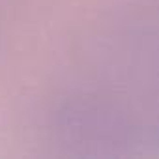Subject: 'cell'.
I'll return each instance as SVG.
<instances>
[{"mask_svg":"<svg viewBox=\"0 0 159 159\" xmlns=\"http://www.w3.org/2000/svg\"><path fill=\"white\" fill-rule=\"evenodd\" d=\"M129 36L114 41L122 56L109 52L105 67L88 75L116 77V83H79L64 103L60 122L77 146H146L159 144V21L152 11L137 15Z\"/></svg>","mask_w":159,"mask_h":159,"instance_id":"1","label":"cell"}]
</instances>
